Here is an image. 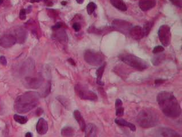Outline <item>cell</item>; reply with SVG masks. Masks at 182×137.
I'll return each instance as SVG.
<instances>
[{
    "label": "cell",
    "instance_id": "cell-1",
    "mask_svg": "<svg viewBox=\"0 0 182 137\" xmlns=\"http://www.w3.org/2000/svg\"><path fill=\"white\" fill-rule=\"evenodd\" d=\"M157 102L165 116L176 118L181 114V108L174 95L171 92L163 91L157 96Z\"/></svg>",
    "mask_w": 182,
    "mask_h": 137
},
{
    "label": "cell",
    "instance_id": "cell-2",
    "mask_svg": "<svg viewBox=\"0 0 182 137\" xmlns=\"http://www.w3.org/2000/svg\"><path fill=\"white\" fill-rule=\"evenodd\" d=\"M40 95L36 92H28L18 96L15 102V109L19 113H26L36 108Z\"/></svg>",
    "mask_w": 182,
    "mask_h": 137
},
{
    "label": "cell",
    "instance_id": "cell-3",
    "mask_svg": "<svg viewBox=\"0 0 182 137\" xmlns=\"http://www.w3.org/2000/svg\"><path fill=\"white\" fill-rule=\"evenodd\" d=\"M159 121L158 115L150 109H145L140 111L137 118L139 125L143 128L154 127L158 123Z\"/></svg>",
    "mask_w": 182,
    "mask_h": 137
},
{
    "label": "cell",
    "instance_id": "cell-4",
    "mask_svg": "<svg viewBox=\"0 0 182 137\" xmlns=\"http://www.w3.org/2000/svg\"><path fill=\"white\" fill-rule=\"evenodd\" d=\"M119 58L124 63L139 71L144 70L148 67L147 62H146L145 61L134 54L123 53L119 56Z\"/></svg>",
    "mask_w": 182,
    "mask_h": 137
},
{
    "label": "cell",
    "instance_id": "cell-5",
    "mask_svg": "<svg viewBox=\"0 0 182 137\" xmlns=\"http://www.w3.org/2000/svg\"><path fill=\"white\" fill-rule=\"evenodd\" d=\"M84 59L89 65L99 66L103 62L105 56L100 51L87 50L84 53Z\"/></svg>",
    "mask_w": 182,
    "mask_h": 137
},
{
    "label": "cell",
    "instance_id": "cell-6",
    "mask_svg": "<svg viewBox=\"0 0 182 137\" xmlns=\"http://www.w3.org/2000/svg\"><path fill=\"white\" fill-rule=\"evenodd\" d=\"M75 90L77 94L82 100L93 101L98 100L96 94L81 85H77L75 87Z\"/></svg>",
    "mask_w": 182,
    "mask_h": 137
},
{
    "label": "cell",
    "instance_id": "cell-7",
    "mask_svg": "<svg viewBox=\"0 0 182 137\" xmlns=\"http://www.w3.org/2000/svg\"><path fill=\"white\" fill-rule=\"evenodd\" d=\"M112 27L114 30H116L125 36H127L129 34V32L132 25L131 23L126 21L115 19L112 22Z\"/></svg>",
    "mask_w": 182,
    "mask_h": 137
},
{
    "label": "cell",
    "instance_id": "cell-8",
    "mask_svg": "<svg viewBox=\"0 0 182 137\" xmlns=\"http://www.w3.org/2000/svg\"><path fill=\"white\" fill-rule=\"evenodd\" d=\"M158 36L162 44L164 46H168L171 39L170 27L167 25H162L158 30Z\"/></svg>",
    "mask_w": 182,
    "mask_h": 137
},
{
    "label": "cell",
    "instance_id": "cell-9",
    "mask_svg": "<svg viewBox=\"0 0 182 137\" xmlns=\"http://www.w3.org/2000/svg\"><path fill=\"white\" fill-rule=\"evenodd\" d=\"M44 79L41 74H38L34 76L26 77L25 79L24 85L27 88L38 89L41 86Z\"/></svg>",
    "mask_w": 182,
    "mask_h": 137
},
{
    "label": "cell",
    "instance_id": "cell-10",
    "mask_svg": "<svg viewBox=\"0 0 182 137\" xmlns=\"http://www.w3.org/2000/svg\"><path fill=\"white\" fill-rule=\"evenodd\" d=\"M153 137H181L175 130L168 127H160L156 129L153 134Z\"/></svg>",
    "mask_w": 182,
    "mask_h": 137
},
{
    "label": "cell",
    "instance_id": "cell-11",
    "mask_svg": "<svg viewBox=\"0 0 182 137\" xmlns=\"http://www.w3.org/2000/svg\"><path fill=\"white\" fill-rule=\"evenodd\" d=\"M35 68V61L32 58H29L25 61L19 68V74L25 75L30 74Z\"/></svg>",
    "mask_w": 182,
    "mask_h": 137
},
{
    "label": "cell",
    "instance_id": "cell-12",
    "mask_svg": "<svg viewBox=\"0 0 182 137\" xmlns=\"http://www.w3.org/2000/svg\"><path fill=\"white\" fill-rule=\"evenodd\" d=\"M17 42L15 36L10 34H5L0 38V46L4 48L13 46Z\"/></svg>",
    "mask_w": 182,
    "mask_h": 137
},
{
    "label": "cell",
    "instance_id": "cell-13",
    "mask_svg": "<svg viewBox=\"0 0 182 137\" xmlns=\"http://www.w3.org/2000/svg\"><path fill=\"white\" fill-rule=\"evenodd\" d=\"M129 35L132 38L135 40H140L145 37L143 29L139 26L132 27L129 32Z\"/></svg>",
    "mask_w": 182,
    "mask_h": 137
},
{
    "label": "cell",
    "instance_id": "cell-14",
    "mask_svg": "<svg viewBox=\"0 0 182 137\" xmlns=\"http://www.w3.org/2000/svg\"><path fill=\"white\" fill-rule=\"evenodd\" d=\"M37 131L40 135L45 134L48 130V124L46 121L41 118H40L37 124Z\"/></svg>",
    "mask_w": 182,
    "mask_h": 137
},
{
    "label": "cell",
    "instance_id": "cell-15",
    "mask_svg": "<svg viewBox=\"0 0 182 137\" xmlns=\"http://www.w3.org/2000/svg\"><path fill=\"white\" fill-rule=\"evenodd\" d=\"M156 0H140L139 2V7L143 11H147L155 7Z\"/></svg>",
    "mask_w": 182,
    "mask_h": 137
},
{
    "label": "cell",
    "instance_id": "cell-16",
    "mask_svg": "<svg viewBox=\"0 0 182 137\" xmlns=\"http://www.w3.org/2000/svg\"><path fill=\"white\" fill-rule=\"evenodd\" d=\"M15 38L17 42L19 43H23L26 41L28 34L26 31L23 28L17 29L15 31Z\"/></svg>",
    "mask_w": 182,
    "mask_h": 137
},
{
    "label": "cell",
    "instance_id": "cell-17",
    "mask_svg": "<svg viewBox=\"0 0 182 137\" xmlns=\"http://www.w3.org/2000/svg\"><path fill=\"white\" fill-rule=\"evenodd\" d=\"M56 31L53 35V38H54L55 40L60 41V42H67V34L66 33L65 31L63 29H58Z\"/></svg>",
    "mask_w": 182,
    "mask_h": 137
},
{
    "label": "cell",
    "instance_id": "cell-18",
    "mask_svg": "<svg viewBox=\"0 0 182 137\" xmlns=\"http://www.w3.org/2000/svg\"><path fill=\"white\" fill-rule=\"evenodd\" d=\"M114 29L113 27H105L103 29H97L95 27L93 26H90L88 29V32L90 33H94L95 34L99 35H103L106 34V33H109L111 31H113Z\"/></svg>",
    "mask_w": 182,
    "mask_h": 137
},
{
    "label": "cell",
    "instance_id": "cell-19",
    "mask_svg": "<svg viewBox=\"0 0 182 137\" xmlns=\"http://www.w3.org/2000/svg\"><path fill=\"white\" fill-rule=\"evenodd\" d=\"M74 116L75 118V119H76V121H77V122L79 123V125L80 126V129L83 131H85L86 125L85 122V120L83 119V118L82 117V116L81 115L80 111H78V110H76L74 111L73 113Z\"/></svg>",
    "mask_w": 182,
    "mask_h": 137
},
{
    "label": "cell",
    "instance_id": "cell-20",
    "mask_svg": "<svg viewBox=\"0 0 182 137\" xmlns=\"http://www.w3.org/2000/svg\"><path fill=\"white\" fill-rule=\"evenodd\" d=\"M85 137H95L96 134V127L93 123H89L85 128Z\"/></svg>",
    "mask_w": 182,
    "mask_h": 137
},
{
    "label": "cell",
    "instance_id": "cell-21",
    "mask_svg": "<svg viewBox=\"0 0 182 137\" xmlns=\"http://www.w3.org/2000/svg\"><path fill=\"white\" fill-rule=\"evenodd\" d=\"M111 5L121 11H126L127 7L122 0H110Z\"/></svg>",
    "mask_w": 182,
    "mask_h": 137
},
{
    "label": "cell",
    "instance_id": "cell-22",
    "mask_svg": "<svg viewBox=\"0 0 182 137\" xmlns=\"http://www.w3.org/2000/svg\"><path fill=\"white\" fill-rule=\"evenodd\" d=\"M115 122L119 126L129 127L132 131H135L136 130V127L134 124L129 122L122 118H117L115 120Z\"/></svg>",
    "mask_w": 182,
    "mask_h": 137
},
{
    "label": "cell",
    "instance_id": "cell-23",
    "mask_svg": "<svg viewBox=\"0 0 182 137\" xmlns=\"http://www.w3.org/2000/svg\"><path fill=\"white\" fill-rule=\"evenodd\" d=\"M106 64H103L102 66H101L96 72V83L101 86H103L104 85L103 82L102 81V76L103 74V73L105 71Z\"/></svg>",
    "mask_w": 182,
    "mask_h": 137
},
{
    "label": "cell",
    "instance_id": "cell-24",
    "mask_svg": "<svg viewBox=\"0 0 182 137\" xmlns=\"http://www.w3.org/2000/svg\"><path fill=\"white\" fill-rule=\"evenodd\" d=\"M151 59V62L155 66L160 65V64L164 60L165 54H156Z\"/></svg>",
    "mask_w": 182,
    "mask_h": 137
},
{
    "label": "cell",
    "instance_id": "cell-25",
    "mask_svg": "<svg viewBox=\"0 0 182 137\" xmlns=\"http://www.w3.org/2000/svg\"><path fill=\"white\" fill-rule=\"evenodd\" d=\"M74 134V130L72 127H65L61 130V135L63 137H73Z\"/></svg>",
    "mask_w": 182,
    "mask_h": 137
},
{
    "label": "cell",
    "instance_id": "cell-26",
    "mask_svg": "<svg viewBox=\"0 0 182 137\" xmlns=\"http://www.w3.org/2000/svg\"><path fill=\"white\" fill-rule=\"evenodd\" d=\"M153 21L147 22L144 25L142 29H143V31L145 34V37L147 36L148 35V34L150 33L151 30L153 28Z\"/></svg>",
    "mask_w": 182,
    "mask_h": 137
},
{
    "label": "cell",
    "instance_id": "cell-27",
    "mask_svg": "<svg viewBox=\"0 0 182 137\" xmlns=\"http://www.w3.org/2000/svg\"><path fill=\"white\" fill-rule=\"evenodd\" d=\"M51 91V83L50 82H48L45 86L44 87L42 90H41V93L39 94L42 97H46L50 94Z\"/></svg>",
    "mask_w": 182,
    "mask_h": 137
},
{
    "label": "cell",
    "instance_id": "cell-28",
    "mask_svg": "<svg viewBox=\"0 0 182 137\" xmlns=\"http://www.w3.org/2000/svg\"><path fill=\"white\" fill-rule=\"evenodd\" d=\"M15 121L20 124H25L28 122V118L25 116H20L18 114H15L14 116Z\"/></svg>",
    "mask_w": 182,
    "mask_h": 137
},
{
    "label": "cell",
    "instance_id": "cell-29",
    "mask_svg": "<svg viewBox=\"0 0 182 137\" xmlns=\"http://www.w3.org/2000/svg\"><path fill=\"white\" fill-rule=\"evenodd\" d=\"M96 8V5L94 2H91L87 5V12L89 15H92Z\"/></svg>",
    "mask_w": 182,
    "mask_h": 137
},
{
    "label": "cell",
    "instance_id": "cell-30",
    "mask_svg": "<svg viewBox=\"0 0 182 137\" xmlns=\"http://www.w3.org/2000/svg\"><path fill=\"white\" fill-rule=\"evenodd\" d=\"M57 99L58 100L59 102L61 103V104L64 106L66 108H68L70 104H69V102L66 98L65 97L63 96H58V97H57Z\"/></svg>",
    "mask_w": 182,
    "mask_h": 137
},
{
    "label": "cell",
    "instance_id": "cell-31",
    "mask_svg": "<svg viewBox=\"0 0 182 137\" xmlns=\"http://www.w3.org/2000/svg\"><path fill=\"white\" fill-rule=\"evenodd\" d=\"M164 51V48H163V46H155L153 49V54H158V53H162V51Z\"/></svg>",
    "mask_w": 182,
    "mask_h": 137
},
{
    "label": "cell",
    "instance_id": "cell-32",
    "mask_svg": "<svg viewBox=\"0 0 182 137\" xmlns=\"http://www.w3.org/2000/svg\"><path fill=\"white\" fill-rule=\"evenodd\" d=\"M124 108L122 106H119L116 108V115L120 117L124 116Z\"/></svg>",
    "mask_w": 182,
    "mask_h": 137
},
{
    "label": "cell",
    "instance_id": "cell-33",
    "mask_svg": "<svg viewBox=\"0 0 182 137\" xmlns=\"http://www.w3.org/2000/svg\"><path fill=\"white\" fill-rule=\"evenodd\" d=\"M26 18V9H22L20 12V18L21 20H25Z\"/></svg>",
    "mask_w": 182,
    "mask_h": 137
},
{
    "label": "cell",
    "instance_id": "cell-34",
    "mask_svg": "<svg viewBox=\"0 0 182 137\" xmlns=\"http://www.w3.org/2000/svg\"><path fill=\"white\" fill-rule=\"evenodd\" d=\"M170 2L174 5L175 6H176L178 7L182 8V0H170Z\"/></svg>",
    "mask_w": 182,
    "mask_h": 137
},
{
    "label": "cell",
    "instance_id": "cell-35",
    "mask_svg": "<svg viewBox=\"0 0 182 137\" xmlns=\"http://www.w3.org/2000/svg\"><path fill=\"white\" fill-rule=\"evenodd\" d=\"M73 28L75 32H79L80 30V28H81L80 23H79L78 22H75V23H73Z\"/></svg>",
    "mask_w": 182,
    "mask_h": 137
},
{
    "label": "cell",
    "instance_id": "cell-36",
    "mask_svg": "<svg viewBox=\"0 0 182 137\" xmlns=\"http://www.w3.org/2000/svg\"><path fill=\"white\" fill-rule=\"evenodd\" d=\"M63 26V24L61 22H58L54 26H52V29L53 30H56L58 29H61Z\"/></svg>",
    "mask_w": 182,
    "mask_h": 137
},
{
    "label": "cell",
    "instance_id": "cell-37",
    "mask_svg": "<svg viewBox=\"0 0 182 137\" xmlns=\"http://www.w3.org/2000/svg\"><path fill=\"white\" fill-rule=\"evenodd\" d=\"M0 63L4 66H6L7 65V60L5 56H0Z\"/></svg>",
    "mask_w": 182,
    "mask_h": 137
},
{
    "label": "cell",
    "instance_id": "cell-38",
    "mask_svg": "<svg viewBox=\"0 0 182 137\" xmlns=\"http://www.w3.org/2000/svg\"><path fill=\"white\" fill-rule=\"evenodd\" d=\"M122 104H123L122 101H121L120 99H118L115 102V108L122 106Z\"/></svg>",
    "mask_w": 182,
    "mask_h": 137
},
{
    "label": "cell",
    "instance_id": "cell-39",
    "mask_svg": "<svg viewBox=\"0 0 182 137\" xmlns=\"http://www.w3.org/2000/svg\"><path fill=\"white\" fill-rule=\"evenodd\" d=\"M164 82H165V80H164V79H156V80L155 81V84L156 85H160V84H162L164 83Z\"/></svg>",
    "mask_w": 182,
    "mask_h": 137
},
{
    "label": "cell",
    "instance_id": "cell-40",
    "mask_svg": "<svg viewBox=\"0 0 182 137\" xmlns=\"http://www.w3.org/2000/svg\"><path fill=\"white\" fill-rule=\"evenodd\" d=\"M31 10H32V6H31V5H30L26 9V13H30L31 12Z\"/></svg>",
    "mask_w": 182,
    "mask_h": 137
},
{
    "label": "cell",
    "instance_id": "cell-41",
    "mask_svg": "<svg viewBox=\"0 0 182 137\" xmlns=\"http://www.w3.org/2000/svg\"><path fill=\"white\" fill-rule=\"evenodd\" d=\"M68 62H70V64H72V65H74V66H75V63L74 61L73 60V59H72V58H69V59H68Z\"/></svg>",
    "mask_w": 182,
    "mask_h": 137
},
{
    "label": "cell",
    "instance_id": "cell-42",
    "mask_svg": "<svg viewBox=\"0 0 182 137\" xmlns=\"http://www.w3.org/2000/svg\"><path fill=\"white\" fill-rule=\"evenodd\" d=\"M25 137H33V134L30 132H28L25 134Z\"/></svg>",
    "mask_w": 182,
    "mask_h": 137
},
{
    "label": "cell",
    "instance_id": "cell-43",
    "mask_svg": "<svg viewBox=\"0 0 182 137\" xmlns=\"http://www.w3.org/2000/svg\"><path fill=\"white\" fill-rule=\"evenodd\" d=\"M76 1L77 2L78 4H82L83 3L84 0H76Z\"/></svg>",
    "mask_w": 182,
    "mask_h": 137
},
{
    "label": "cell",
    "instance_id": "cell-44",
    "mask_svg": "<svg viewBox=\"0 0 182 137\" xmlns=\"http://www.w3.org/2000/svg\"><path fill=\"white\" fill-rule=\"evenodd\" d=\"M41 0H31L30 1V2H31V3H34V2H39V1H41Z\"/></svg>",
    "mask_w": 182,
    "mask_h": 137
},
{
    "label": "cell",
    "instance_id": "cell-45",
    "mask_svg": "<svg viewBox=\"0 0 182 137\" xmlns=\"http://www.w3.org/2000/svg\"><path fill=\"white\" fill-rule=\"evenodd\" d=\"M61 4H62V5H66L67 4V2H66V1H62V2H61Z\"/></svg>",
    "mask_w": 182,
    "mask_h": 137
}]
</instances>
